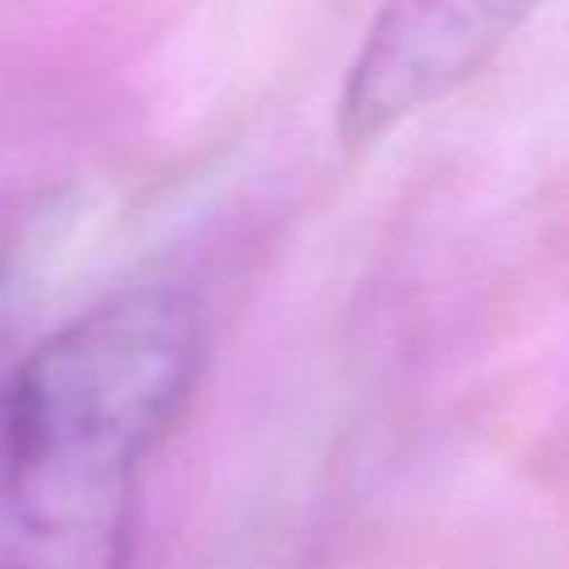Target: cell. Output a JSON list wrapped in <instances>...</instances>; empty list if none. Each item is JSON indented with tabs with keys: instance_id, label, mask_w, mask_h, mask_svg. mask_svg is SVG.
<instances>
[{
	"instance_id": "obj_1",
	"label": "cell",
	"mask_w": 569,
	"mask_h": 569,
	"mask_svg": "<svg viewBox=\"0 0 569 569\" xmlns=\"http://www.w3.org/2000/svg\"><path fill=\"white\" fill-rule=\"evenodd\" d=\"M204 365L182 284H129L0 382V569H129L142 471Z\"/></svg>"
},
{
	"instance_id": "obj_2",
	"label": "cell",
	"mask_w": 569,
	"mask_h": 569,
	"mask_svg": "<svg viewBox=\"0 0 569 569\" xmlns=\"http://www.w3.org/2000/svg\"><path fill=\"white\" fill-rule=\"evenodd\" d=\"M547 0H382L338 89V138L373 147L471 84Z\"/></svg>"
},
{
	"instance_id": "obj_3",
	"label": "cell",
	"mask_w": 569,
	"mask_h": 569,
	"mask_svg": "<svg viewBox=\"0 0 569 569\" xmlns=\"http://www.w3.org/2000/svg\"><path fill=\"white\" fill-rule=\"evenodd\" d=\"M13 249H18V236L0 231V316H4V293H9V280H13Z\"/></svg>"
}]
</instances>
